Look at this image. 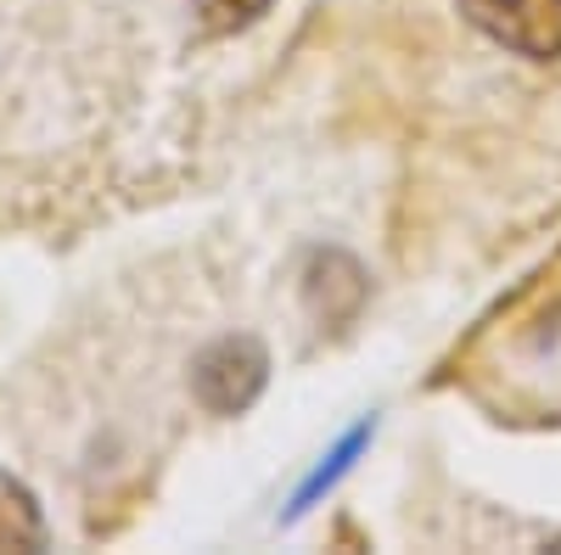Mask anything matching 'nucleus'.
I'll return each instance as SVG.
<instances>
[{
	"label": "nucleus",
	"mask_w": 561,
	"mask_h": 555,
	"mask_svg": "<svg viewBox=\"0 0 561 555\" xmlns=\"http://www.w3.org/2000/svg\"><path fill=\"white\" fill-rule=\"evenodd\" d=\"M466 370H472L478 393L500 409L561 421V258L500 309Z\"/></svg>",
	"instance_id": "nucleus-1"
},
{
	"label": "nucleus",
	"mask_w": 561,
	"mask_h": 555,
	"mask_svg": "<svg viewBox=\"0 0 561 555\" xmlns=\"http://www.w3.org/2000/svg\"><path fill=\"white\" fill-rule=\"evenodd\" d=\"M460 12L528 62L561 57V0H460Z\"/></svg>",
	"instance_id": "nucleus-2"
},
{
	"label": "nucleus",
	"mask_w": 561,
	"mask_h": 555,
	"mask_svg": "<svg viewBox=\"0 0 561 555\" xmlns=\"http://www.w3.org/2000/svg\"><path fill=\"white\" fill-rule=\"evenodd\" d=\"M264 370H270V359H264V348L253 337H225V343H214L197 359V398L214 415H237V409H248L259 398Z\"/></svg>",
	"instance_id": "nucleus-3"
},
{
	"label": "nucleus",
	"mask_w": 561,
	"mask_h": 555,
	"mask_svg": "<svg viewBox=\"0 0 561 555\" xmlns=\"http://www.w3.org/2000/svg\"><path fill=\"white\" fill-rule=\"evenodd\" d=\"M0 550H45V517L34 494L0 472Z\"/></svg>",
	"instance_id": "nucleus-4"
},
{
	"label": "nucleus",
	"mask_w": 561,
	"mask_h": 555,
	"mask_svg": "<svg viewBox=\"0 0 561 555\" xmlns=\"http://www.w3.org/2000/svg\"><path fill=\"white\" fill-rule=\"evenodd\" d=\"M365 438H370V427H354V432H348V438H343V443L332 449V460H325V466H320V472H314V477H309V483L298 488V505H293V511H304V505H314V499H320L325 488H332V483H337V477H343V472L354 466V454L365 449Z\"/></svg>",
	"instance_id": "nucleus-5"
},
{
	"label": "nucleus",
	"mask_w": 561,
	"mask_h": 555,
	"mask_svg": "<svg viewBox=\"0 0 561 555\" xmlns=\"http://www.w3.org/2000/svg\"><path fill=\"white\" fill-rule=\"evenodd\" d=\"M270 12V0H197V18L208 34H237Z\"/></svg>",
	"instance_id": "nucleus-6"
}]
</instances>
